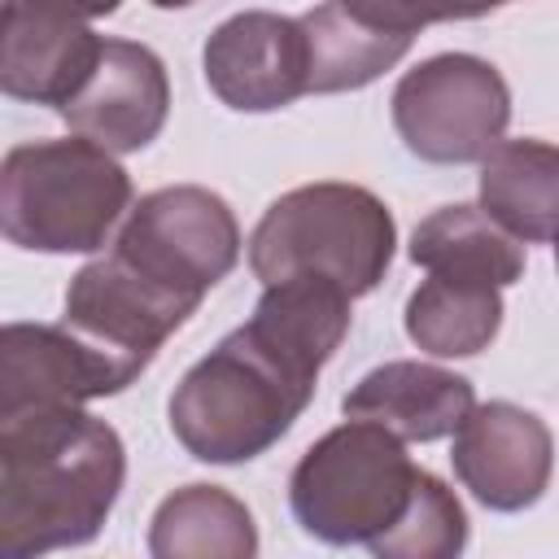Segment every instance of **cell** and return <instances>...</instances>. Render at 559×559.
<instances>
[{
    "instance_id": "cell-9",
    "label": "cell",
    "mask_w": 559,
    "mask_h": 559,
    "mask_svg": "<svg viewBox=\"0 0 559 559\" xmlns=\"http://www.w3.org/2000/svg\"><path fill=\"white\" fill-rule=\"evenodd\" d=\"M450 463L463 489H472L489 511H524L550 485L555 441L533 411L515 402H485L454 428Z\"/></svg>"
},
{
    "instance_id": "cell-4",
    "label": "cell",
    "mask_w": 559,
    "mask_h": 559,
    "mask_svg": "<svg viewBox=\"0 0 559 559\" xmlns=\"http://www.w3.org/2000/svg\"><path fill=\"white\" fill-rule=\"evenodd\" d=\"M393 214L358 183H306L266 205L249 236V266L262 284L319 275L349 297L371 293L393 262Z\"/></svg>"
},
{
    "instance_id": "cell-11",
    "label": "cell",
    "mask_w": 559,
    "mask_h": 559,
    "mask_svg": "<svg viewBox=\"0 0 559 559\" xmlns=\"http://www.w3.org/2000/svg\"><path fill=\"white\" fill-rule=\"evenodd\" d=\"M74 135L109 148L135 153L166 127L170 114V83L166 66L153 48L131 39H105L92 74L83 87L57 109Z\"/></svg>"
},
{
    "instance_id": "cell-15",
    "label": "cell",
    "mask_w": 559,
    "mask_h": 559,
    "mask_svg": "<svg viewBox=\"0 0 559 559\" xmlns=\"http://www.w3.org/2000/svg\"><path fill=\"white\" fill-rule=\"evenodd\" d=\"M480 210L515 240H559V144L498 140L480 162Z\"/></svg>"
},
{
    "instance_id": "cell-19",
    "label": "cell",
    "mask_w": 559,
    "mask_h": 559,
    "mask_svg": "<svg viewBox=\"0 0 559 559\" xmlns=\"http://www.w3.org/2000/svg\"><path fill=\"white\" fill-rule=\"evenodd\" d=\"M148 550L157 559H249L258 550V528L249 507L227 489L183 485L157 507Z\"/></svg>"
},
{
    "instance_id": "cell-21",
    "label": "cell",
    "mask_w": 559,
    "mask_h": 559,
    "mask_svg": "<svg viewBox=\"0 0 559 559\" xmlns=\"http://www.w3.org/2000/svg\"><path fill=\"white\" fill-rule=\"evenodd\" d=\"M341 4L349 13H358L362 22L380 26V31H397V35H411V39L424 31V22H419L411 0H341Z\"/></svg>"
},
{
    "instance_id": "cell-16",
    "label": "cell",
    "mask_w": 559,
    "mask_h": 559,
    "mask_svg": "<svg viewBox=\"0 0 559 559\" xmlns=\"http://www.w3.org/2000/svg\"><path fill=\"white\" fill-rule=\"evenodd\" d=\"M297 22L306 35V92L319 96L376 83L411 48V35L380 31L358 13H349L341 0H323Z\"/></svg>"
},
{
    "instance_id": "cell-24",
    "label": "cell",
    "mask_w": 559,
    "mask_h": 559,
    "mask_svg": "<svg viewBox=\"0 0 559 559\" xmlns=\"http://www.w3.org/2000/svg\"><path fill=\"white\" fill-rule=\"evenodd\" d=\"M157 9H183V4H192V0H153Z\"/></svg>"
},
{
    "instance_id": "cell-1",
    "label": "cell",
    "mask_w": 559,
    "mask_h": 559,
    "mask_svg": "<svg viewBox=\"0 0 559 559\" xmlns=\"http://www.w3.org/2000/svg\"><path fill=\"white\" fill-rule=\"evenodd\" d=\"M349 293L319 275L266 284L249 323L223 336L175 389L170 432L201 463L266 454L310 406L323 362L349 332Z\"/></svg>"
},
{
    "instance_id": "cell-5",
    "label": "cell",
    "mask_w": 559,
    "mask_h": 559,
    "mask_svg": "<svg viewBox=\"0 0 559 559\" xmlns=\"http://www.w3.org/2000/svg\"><path fill=\"white\" fill-rule=\"evenodd\" d=\"M415 476L419 467L406 459L397 432L371 419H345L301 454L288 480V502L310 537L371 546L406 515Z\"/></svg>"
},
{
    "instance_id": "cell-20",
    "label": "cell",
    "mask_w": 559,
    "mask_h": 559,
    "mask_svg": "<svg viewBox=\"0 0 559 559\" xmlns=\"http://www.w3.org/2000/svg\"><path fill=\"white\" fill-rule=\"evenodd\" d=\"M463 546H467V515L459 498L432 472L419 467L406 515L367 550L380 559H450Z\"/></svg>"
},
{
    "instance_id": "cell-23",
    "label": "cell",
    "mask_w": 559,
    "mask_h": 559,
    "mask_svg": "<svg viewBox=\"0 0 559 559\" xmlns=\"http://www.w3.org/2000/svg\"><path fill=\"white\" fill-rule=\"evenodd\" d=\"M52 4H61V9H70V13H79V17H105V13H114L122 0H52Z\"/></svg>"
},
{
    "instance_id": "cell-3",
    "label": "cell",
    "mask_w": 559,
    "mask_h": 559,
    "mask_svg": "<svg viewBox=\"0 0 559 559\" xmlns=\"http://www.w3.org/2000/svg\"><path fill=\"white\" fill-rule=\"evenodd\" d=\"M131 205V179L109 148L39 140L9 148L0 166V227L35 253H92Z\"/></svg>"
},
{
    "instance_id": "cell-10",
    "label": "cell",
    "mask_w": 559,
    "mask_h": 559,
    "mask_svg": "<svg viewBox=\"0 0 559 559\" xmlns=\"http://www.w3.org/2000/svg\"><path fill=\"white\" fill-rule=\"evenodd\" d=\"M210 92L240 114L284 109L306 96V35L297 17L249 9L227 17L201 52Z\"/></svg>"
},
{
    "instance_id": "cell-2",
    "label": "cell",
    "mask_w": 559,
    "mask_h": 559,
    "mask_svg": "<svg viewBox=\"0 0 559 559\" xmlns=\"http://www.w3.org/2000/svg\"><path fill=\"white\" fill-rule=\"evenodd\" d=\"M122 476V437L83 406L0 415V555L26 559L92 542Z\"/></svg>"
},
{
    "instance_id": "cell-6",
    "label": "cell",
    "mask_w": 559,
    "mask_h": 559,
    "mask_svg": "<svg viewBox=\"0 0 559 559\" xmlns=\"http://www.w3.org/2000/svg\"><path fill=\"white\" fill-rule=\"evenodd\" d=\"M109 253L162 293L201 306V297L236 266L240 227L218 192L175 183L140 197V205L127 210V223Z\"/></svg>"
},
{
    "instance_id": "cell-17",
    "label": "cell",
    "mask_w": 559,
    "mask_h": 559,
    "mask_svg": "<svg viewBox=\"0 0 559 559\" xmlns=\"http://www.w3.org/2000/svg\"><path fill=\"white\" fill-rule=\"evenodd\" d=\"M502 328V288L467 275L428 271L406 301V336L432 358H467L489 349Z\"/></svg>"
},
{
    "instance_id": "cell-12",
    "label": "cell",
    "mask_w": 559,
    "mask_h": 559,
    "mask_svg": "<svg viewBox=\"0 0 559 559\" xmlns=\"http://www.w3.org/2000/svg\"><path fill=\"white\" fill-rule=\"evenodd\" d=\"M100 35L87 17L52 0H4L0 87L13 100L66 105L100 57Z\"/></svg>"
},
{
    "instance_id": "cell-22",
    "label": "cell",
    "mask_w": 559,
    "mask_h": 559,
    "mask_svg": "<svg viewBox=\"0 0 559 559\" xmlns=\"http://www.w3.org/2000/svg\"><path fill=\"white\" fill-rule=\"evenodd\" d=\"M419 22H463V17H480L489 9H498L502 0H411Z\"/></svg>"
},
{
    "instance_id": "cell-7",
    "label": "cell",
    "mask_w": 559,
    "mask_h": 559,
    "mask_svg": "<svg viewBox=\"0 0 559 559\" xmlns=\"http://www.w3.org/2000/svg\"><path fill=\"white\" fill-rule=\"evenodd\" d=\"M507 122V79L472 52L428 57L393 87V127L402 144L437 166L485 162V153L502 140Z\"/></svg>"
},
{
    "instance_id": "cell-13",
    "label": "cell",
    "mask_w": 559,
    "mask_h": 559,
    "mask_svg": "<svg viewBox=\"0 0 559 559\" xmlns=\"http://www.w3.org/2000/svg\"><path fill=\"white\" fill-rule=\"evenodd\" d=\"M122 393L105 358L66 323H9L0 332V415L83 406Z\"/></svg>"
},
{
    "instance_id": "cell-8",
    "label": "cell",
    "mask_w": 559,
    "mask_h": 559,
    "mask_svg": "<svg viewBox=\"0 0 559 559\" xmlns=\"http://www.w3.org/2000/svg\"><path fill=\"white\" fill-rule=\"evenodd\" d=\"M192 310L197 306L162 293L122 258L105 253L70 280L61 323L83 336L127 389L153 362V354L188 323Z\"/></svg>"
},
{
    "instance_id": "cell-14",
    "label": "cell",
    "mask_w": 559,
    "mask_h": 559,
    "mask_svg": "<svg viewBox=\"0 0 559 559\" xmlns=\"http://www.w3.org/2000/svg\"><path fill=\"white\" fill-rule=\"evenodd\" d=\"M472 406H476V393L463 376L432 362H415V358H397L367 371L341 402L345 419H371L397 432L402 441L450 437Z\"/></svg>"
},
{
    "instance_id": "cell-18",
    "label": "cell",
    "mask_w": 559,
    "mask_h": 559,
    "mask_svg": "<svg viewBox=\"0 0 559 559\" xmlns=\"http://www.w3.org/2000/svg\"><path fill=\"white\" fill-rule=\"evenodd\" d=\"M411 262L507 288L524 275V245L476 205H441L415 227Z\"/></svg>"
},
{
    "instance_id": "cell-25",
    "label": "cell",
    "mask_w": 559,
    "mask_h": 559,
    "mask_svg": "<svg viewBox=\"0 0 559 559\" xmlns=\"http://www.w3.org/2000/svg\"><path fill=\"white\" fill-rule=\"evenodd\" d=\"M555 258H559V245H555Z\"/></svg>"
}]
</instances>
